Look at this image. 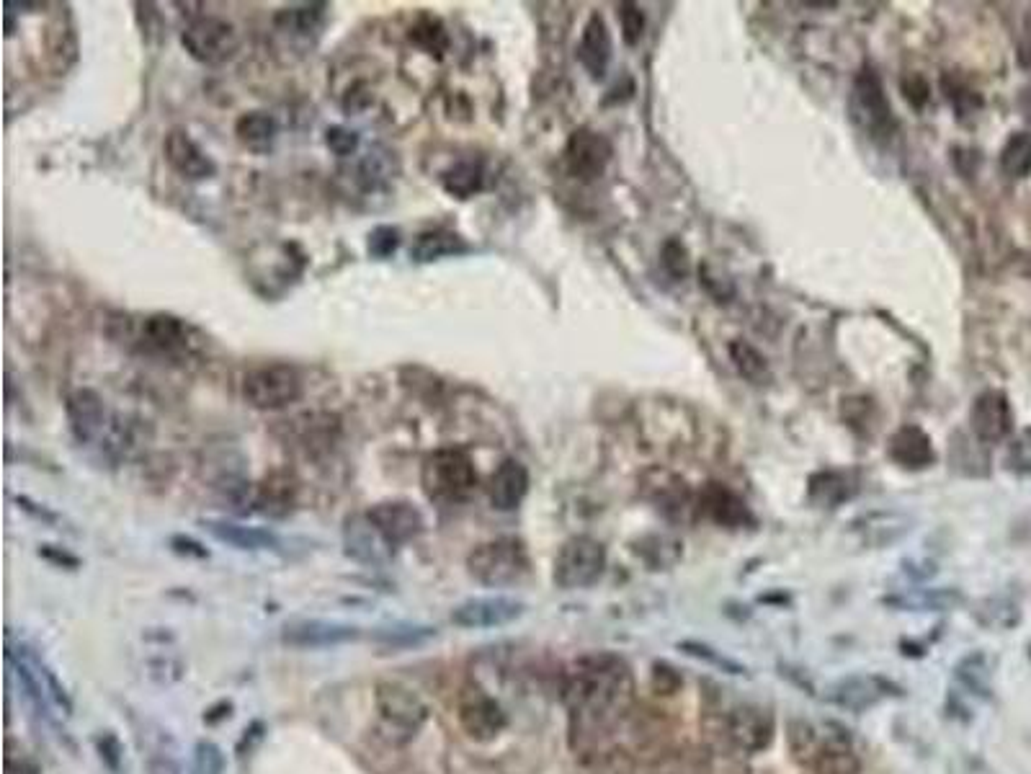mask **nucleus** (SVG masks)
<instances>
[{"instance_id":"f257e3e1","label":"nucleus","mask_w":1031,"mask_h":774,"mask_svg":"<svg viewBox=\"0 0 1031 774\" xmlns=\"http://www.w3.org/2000/svg\"><path fill=\"white\" fill-rule=\"evenodd\" d=\"M562 700L568 705L575 749L588 751L629 713L635 679L622 658L609 653L586 656L565 676Z\"/></svg>"},{"instance_id":"f03ea898","label":"nucleus","mask_w":1031,"mask_h":774,"mask_svg":"<svg viewBox=\"0 0 1031 774\" xmlns=\"http://www.w3.org/2000/svg\"><path fill=\"white\" fill-rule=\"evenodd\" d=\"M379 733L395 746L410 744L428 720V705L423 697L403 682H379L374 689Z\"/></svg>"},{"instance_id":"7ed1b4c3","label":"nucleus","mask_w":1031,"mask_h":774,"mask_svg":"<svg viewBox=\"0 0 1031 774\" xmlns=\"http://www.w3.org/2000/svg\"><path fill=\"white\" fill-rule=\"evenodd\" d=\"M421 486L428 501L452 506L464 501L477 486V473L464 449L441 447L423 460Z\"/></svg>"},{"instance_id":"20e7f679","label":"nucleus","mask_w":1031,"mask_h":774,"mask_svg":"<svg viewBox=\"0 0 1031 774\" xmlns=\"http://www.w3.org/2000/svg\"><path fill=\"white\" fill-rule=\"evenodd\" d=\"M529 568V553L519 537H498V540L482 542L467 558L470 576L477 584L493 586V589L519 584Z\"/></svg>"},{"instance_id":"39448f33","label":"nucleus","mask_w":1031,"mask_h":774,"mask_svg":"<svg viewBox=\"0 0 1031 774\" xmlns=\"http://www.w3.org/2000/svg\"><path fill=\"white\" fill-rule=\"evenodd\" d=\"M305 393L302 377L289 364H263L243 380V398L258 411H279L297 403Z\"/></svg>"},{"instance_id":"423d86ee","label":"nucleus","mask_w":1031,"mask_h":774,"mask_svg":"<svg viewBox=\"0 0 1031 774\" xmlns=\"http://www.w3.org/2000/svg\"><path fill=\"white\" fill-rule=\"evenodd\" d=\"M184 50L202 65H222L240 50L238 29L220 16H196L181 31Z\"/></svg>"},{"instance_id":"0eeeda50","label":"nucleus","mask_w":1031,"mask_h":774,"mask_svg":"<svg viewBox=\"0 0 1031 774\" xmlns=\"http://www.w3.org/2000/svg\"><path fill=\"white\" fill-rule=\"evenodd\" d=\"M606 550L593 537H570L555 560V584L560 589H588L604 576Z\"/></svg>"},{"instance_id":"6e6552de","label":"nucleus","mask_w":1031,"mask_h":774,"mask_svg":"<svg viewBox=\"0 0 1031 774\" xmlns=\"http://www.w3.org/2000/svg\"><path fill=\"white\" fill-rule=\"evenodd\" d=\"M851 119L859 124L867 135L882 137L890 135L892 129V106L887 101V93L882 88V80L872 70H861L851 88Z\"/></svg>"},{"instance_id":"1a4fd4ad","label":"nucleus","mask_w":1031,"mask_h":774,"mask_svg":"<svg viewBox=\"0 0 1031 774\" xmlns=\"http://www.w3.org/2000/svg\"><path fill=\"white\" fill-rule=\"evenodd\" d=\"M457 715L464 733L472 741L488 744L506 728V713L493 697L480 687H464L457 702Z\"/></svg>"},{"instance_id":"9d476101","label":"nucleus","mask_w":1031,"mask_h":774,"mask_svg":"<svg viewBox=\"0 0 1031 774\" xmlns=\"http://www.w3.org/2000/svg\"><path fill=\"white\" fill-rule=\"evenodd\" d=\"M611 142L601 132L588 127L575 129L565 145V166L570 176L580 181H596L606 173L611 163Z\"/></svg>"},{"instance_id":"9b49d317","label":"nucleus","mask_w":1031,"mask_h":774,"mask_svg":"<svg viewBox=\"0 0 1031 774\" xmlns=\"http://www.w3.org/2000/svg\"><path fill=\"white\" fill-rule=\"evenodd\" d=\"M970 426L977 442L998 444L1013 434L1011 400L1001 390H985L975 398L970 411Z\"/></svg>"},{"instance_id":"f8f14e48","label":"nucleus","mask_w":1031,"mask_h":774,"mask_svg":"<svg viewBox=\"0 0 1031 774\" xmlns=\"http://www.w3.org/2000/svg\"><path fill=\"white\" fill-rule=\"evenodd\" d=\"M343 545L348 558L359 560L364 566H387L395 555V547L382 537L367 514H354L346 519L343 527Z\"/></svg>"},{"instance_id":"ddd939ff","label":"nucleus","mask_w":1031,"mask_h":774,"mask_svg":"<svg viewBox=\"0 0 1031 774\" xmlns=\"http://www.w3.org/2000/svg\"><path fill=\"white\" fill-rule=\"evenodd\" d=\"M524 615V604L511 596H477L467 599L459 607H454L452 622L467 630H480V627H501L508 622L519 620Z\"/></svg>"},{"instance_id":"4468645a","label":"nucleus","mask_w":1031,"mask_h":774,"mask_svg":"<svg viewBox=\"0 0 1031 774\" xmlns=\"http://www.w3.org/2000/svg\"><path fill=\"white\" fill-rule=\"evenodd\" d=\"M367 516L392 547L415 540L426 527L421 511L408 501H379L367 511Z\"/></svg>"},{"instance_id":"2eb2a0df","label":"nucleus","mask_w":1031,"mask_h":774,"mask_svg":"<svg viewBox=\"0 0 1031 774\" xmlns=\"http://www.w3.org/2000/svg\"><path fill=\"white\" fill-rule=\"evenodd\" d=\"M165 160L186 181H207L217 173V163L199 148L186 129H171L165 137Z\"/></svg>"},{"instance_id":"dca6fc26","label":"nucleus","mask_w":1031,"mask_h":774,"mask_svg":"<svg viewBox=\"0 0 1031 774\" xmlns=\"http://www.w3.org/2000/svg\"><path fill=\"white\" fill-rule=\"evenodd\" d=\"M65 413H68L70 434L78 444H91L101 437L106 426L104 398L91 387H75L65 398Z\"/></svg>"},{"instance_id":"f3484780","label":"nucleus","mask_w":1031,"mask_h":774,"mask_svg":"<svg viewBox=\"0 0 1031 774\" xmlns=\"http://www.w3.org/2000/svg\"><path fill=\"white\" fill-rule=\"evenodd\" d=\"M771 733H774V720L763 707L740 705L727 718V736L735 749L745 754H758L766 749L771 744Z\"/></svg>"},{"instance_id":"a211bd4d","label":"nucleus","mask_w":1031,"mask_h":774,"mask_svg":"<svg viewBox=\"0 0 1031 774\" xmlns=\"http://www.w3.org/2000/svg\"><path fill=\"white\" fill-rule=\"evenodd\" d=\"M359 635V627L346 625V622L302 620L284 627L281 638H284V643L294 645V648H330V645L356 640Z\"/></svg>"},{"instance_id":"6ab92c4d","label":"nucleus","mask_w":1031,"mask_h":774,"mask_svg":"<svg viewBox=\"0 0 1031 774\" xmlns=\"http://www.w3.org/2000/svg\"><path fill=\"white\" fill-rule=\"evenodd\" d=\"M611 55H614V44H611L609 26H606V21L598 13H593L588 24L583 26V37H580L578 44L580 65L586 68V73L593 80H601L606 70H609Z\"/></svg>"},{"instance_id":"aec40b11","label":"nucleus","mask_w":1031,"mask_h":774,"mask_svg":"<svg viewBox=\"0 0 1031 774\" xmlns=\"http://www.w3.org/2000/svg\"><path fill=\"white\" fill-rule=\"evenodd\" d=\"M529 493V470L519 460H503L488 483L490 504L498 511L519 509Z\"/></svg>"},{"instance_id":"412c9836","label":"nucleus","mask_w":1031,"mask_h":774,"mask_svg":"<svg viewBox=\"0 0 1031 774\" xmlns=\"http://www.w3.org/2000/svg\"><path fill=\"white\" fill-rule=\"evenodd\" d=\"M890 457L903 467V470H926L934 465L936 452L928 434L918 426H903L890 437Z\"/></svg>"},{"instance_id":"4be33fe9","label":"nucleus","mask_w":1031,"mask_h":774,"mask_svg":"<svg viewBox=\"0 0 1031 774\" xmlns=\"http://www.w3.org/2000/svg\"><path fill=\"white\" fill-rule=\"evenodd\" d=\"M815 774H859V756L843 733H828L820 738L810 764Z\"/></svg>"},{"instance_id":"5701e85b","label":"nucleus","mask_w":1031,"mask_h":774,"mask_svg":"<svg viewBox=\"0 0 1031 774\" xmlns=\"http://www.w3.org/2000/svg\"><path fill=\"white\" fill-rule=\"evenodd\" d=\"M699 506H702L704 516H709L712 522L722 524V527H745L751 522L748 506L740 501V496H735L730 488L720 486V483H709L704 488Z\"/></svg>"},{"instance_id":"b1692460","label":"nucleus","mask_w":1031,"mask_h":774,"mask_svg":"<svg viewBox=\"0 0 1031 774\" xmlns=\"http://www.w3.org/2000/svg\"><path fill=\"white\" fill-rule=\"evenodd\" d=\"M204 529L214 540L238 547V550H274V547H279V537L271 529L245 527V524L230 522V519H207Z\"/></svg>"},{"instance_id":"393cba45","label":"nucleus","mask_w":1031,"mask_h":774,"mask_svg":"<svg viewBox=\"0 0 1031 774\" xmlns=\"http://www.w3.org/2000/svg\"><path fill=\"white\" fill-rule=\"evenodd\" d=\"M462 253H470V243L449 228L423 230L413 240V246H410V258L418 261V264H431V261H439V258L462 256Z\"/></svg>"},{"instance_id":"a878e982","label":"nucleus","mask_w":1031,"mask_h":774,"mask_svg":"<svg viewBox=\"0 0 1031 774\" xmlns=\"http://www.w3.org/2000/svg\"><path fill=\"white\" fill-rule=\"evenodd\" d=\"M142 338L147 341V346H153L160 354H173V351L186 349L189 326L171 313H155L145 320Z\"/></svg>"},{"instance_id":"bb28decb","label":"nucleus","mask_w":1031,"mask_h":774,"mask_svg":"<svg viewBox=\"0 0 1031 774\" xmlns=\"http://www.w3.org/2000/svg\"><path fill=\"white\" fill-rule=\"evenodd\" d=\"M887 695V687L879 679H872V676H851V679H843L836 687H830V700L838 702L843 707H851V710H867V707L877 705L882 697Z\"/></svg>"},{"instance_id":"cd10ccee","label":"nucleus","mask_w":1031,"mask_h":774,"mask_svg":"<svg viewBox=\"0 0 1031 774\" xmlns=\"http://www.w3.org/2000/svg\"><path fill=\"white\" fill-rule=\"evenodd\" d=\"M441 186L457 199H470L485 186V163L480 158H462L441 173Z\"/></svg>"},{"instance_id":"c85d7f7f","label":"nucleus","mask_w":1031,"mask_h":774,"mask_svg":"<svg viewBox=\"0 0 1031 774\" xmlns=\"http://www.w3.org/2000/svg\"><path fill=\"white\" fill-rule=\"evenodd\" d=\"M276 132H279V124H276V119L271 117L269 111H245L235 122L238 140L243 142L245 148L256 150V153H263V150H269L274 145Z\"/></svg>"},{"instance_id":"c756f323","label":"nucleus","mask_w":1031,"mask_h":774,"mask_svg":"<svg viewBox=\"0 0 1031 774\" xmlns=\"http://www.w3.org/2000/svg\"><path fill=\"white\" fill-rule=\"evenodd\" d=\"M395 153L385 148H372L359 163V181L364 184V189H382L392 181V173L397 171V160L392 158Z\"/></svg>"},{"instance_id":"7c9ffc66","label":"nucleus","mask_w":1031,"mask_h":774,"mask_svg":"<svg viewBox=\"0 0 1031 774\" xmlns=\"http://www.w3.org/2000/svg\"><path fill=\"white\" fill-rule=\"evenodd\" d=\"M730 357H733L735 369L753 385H763V382L771 380V369L766 357L756 346H751L748 341H733L730 344Z\"/></svg>"},{"instance_id":"2f4dec72","label":"nucleus","mask_w":1031,"mask_h":774,"mask_svg":"<svg viewBox=\"0 0 1031 774\" xmlns=\"http://www.w3.org/2000/svg\"><path fill=\"white\" fill-rule=\"evenodd\" d=\"M1001 168L1011 179H1026L1031 176V135L1016 132L1008 137L1001 150Z\"/></svg>"},{"instance_id":"473e14b6","label":"nucleus","mask_w":1031,"mask_h":774,"mask_svg":"<svg viewBox=\"0 0 1031 774\" xmlns=\"http://www.w3.org/2000/svg\"><path fill=\"white\" fill-rule=\"evenodd\" d=\"M328 6L325 3H305V6H292L276 16V26L289 34H310L318 29L325 19Z\"/></svg>"},{"instance_id":"72a5a7b5","label":"nucleus","mask_w":1031,"mask_h":774,"mask_svg":"<svg viewBox=\"0 0 1031 774\" xmlns=\"http://www.w3.org/2000/svg\"><path fill=\"white\" fill-rule=\"evenodd\" d=\"M851 488L838 473H820L810 480V498L820 506H836L846 501Z\"/></svg>"},{"instance_id":"f704fd0d","label":"nucleus","mask_w":1031,"mask_h":774,"mask_svg":"<svg viewBox=\"0 0 1031 774\" xmlns=\"http://www.w3.org/2000/svg\"><path fill=\"white\" fill-rule=\"evenodd\" d=\"M410 39H413L418 47L428 52V55H444L446 47H449V34L441 26L439 19H431V16H423L418 19V24L410 31Z\"/></svg>"},{"instance_id":"c9c22d12","label":"nucleus","mask_w":1031,"mask_h":774,"mask_svg":"<svg viewBox=\"0 0 1031 774\" xmlns=\"http://www.w3.org/2000/svg\"><path fill=\"white\" fill-rule=\"evenodd\" d=\"M256 504L261 506L263 514H287L292 509V488H289L287 480H266V486H261L258 491Z\"/></svg>"},{"instance_id":"e433bc0d","label":"nucleus","mask_w":1031,"mask_h":774,"mask_svg":"<svg viewBox=\"0 0 1031 774\" xmlns=\"http://www.w3.org/2000/svg\"><path fill=\"white\" fill-rule=\"evenodd\" d=\"M434 635L431 627H418V625H395V627H379L374 638L379 643L392 645V648H408V645H418L423 640H428Z\"/></svg>"},{"instance_id":"4c0bfd02","label":"nucleus","mask_w":1031,"mask_h":774,"mask_svg":"<svg viewBox=\"0 0 1031 774\" xmlns=\"http://www.w3.org/2000/svg\"><path fill=\"white\" fill-rule=\"evenodd\" d=\"M789 744H792L794 756H797L802 764H810L812 754H815V749H818L820 744V736L818 731H815V725L805 723V720H794V723L789 725Z\"/></svg>"},{"instance_id":"58836bf2","label":"nucleus","mask_w":1031,"mask_h":774,"mask_svg":"<svg viewBox=\"0 0 1031 774\" xmlns=\"http://www.w3.org/2000/svg\"><path fill=\"white\" fill-rule=\"evenodd\" d=\"M225 772V754L214 741H199L194 749V767L191 774H222Z\"/></svg>"},{"instance_id":"ea45409f","label":"nucleus","mask_w":1031,"mask_h":774,"mask_svg":"<svg viewBox=\"0 0 1031 774\" xmlns=\"http://www.w3.org/2000/svg\"><path fill=\"white\" fill-rule=\"evenodd\" d=\"M1006 465L1011 473L1031 478V429H1024L1019 437L1008 444Z\"/></svg>"},{"instance_id":"a19ab883","label":"nucleus","mask_w":1031,"mask_h":774,"mask_svg":"<svg viewBox=\"0 0 1031 774\" xmlns=\"http://www.w3.org/2000/svg\"><path fill=\"white\" fill-rule=\"evenodd\" d=\"M397 248H400V230L392 228V225H379V228L369 233L367 251L372 258L385 261V258L395 256Z\"/></svg>"},{"instance_id":"79ce46f5","label":"nucleus","mask_w":1031,"mask_h":774,"mask_svg":"<svg viewBox=\"0 0 1031 774\" xmlns=\"http://www.w3.org/2000/svg\"><path fill=\"white\" fill-rule=\"evenodd\" d=\"M959 679L975 692H988L990 687V671L985 656H970L959 664Z\"/></svg>"},{"instance_id":"37998d69","label":"nucleus","mask_w":1031,"mask_h":774,"mask_svg":"<svg viewBox=\"0 0 1031 774\" xmlns=\"http://www.w3.org/2000/svg\"><path fill=\"white\" fill-rule=\"evenodd\" d=\"M325 145L338 158H348V155H354L359 150V135H356L354 129L336 124V127H328V132H325Z\"/></svg>"},{"instance_id":"c03bdc74","label":"nucleus","mask_w":1031,"mask_h":774,"mask_svg":"<svg viewBox=\"0 0 1031 774\" xmlns=\"http://www.w3.org/2000/svg\"><path fill=\"white\" fill-rule=\"evenodd\" d=\"M619 21H622L624 42H640L642 31H645V13L640 11V6H635V3H624V6H619Z\"/></svg>"},{"instance_id":"a18cd8bd","label":"nucleus","mask_w":1031,"mask_h":774,"mask_svg":"<svg viewBox=\"0 0 1031 774\" xmlns=\"http://www.w3.org/2000/svg\"><path fill=\"white\" fill-rule=\"evenodd\" d=\"M686 651L691 653V656H699L704 658V661H709V664L714 666H722V669H730L733 674H743V666H738L735 661H730V658L720 656V653H714L712 648H707V645H699V643H684Z\"/></svg>"},{"instance_id":"49530a36","label":"nucleus","mask_w":1031,"mask_h":774,"mask_svg":"<svg viewBox=\"0 0 1031 774\" xmlns=\"http://www.w3.org/2000/svg\"><path fill=\"white\" fill-rule=\"evenodd\" d=\"M147 774H181V767H178L176 756L158 749L147 756Z\"/></svg>"},{"instance_id":"de8ad7c7","label":"nucleus","mask_w":1031,"mask_h":774,"mask_svg":"<svg viewBox=\"0 0 1031 774\" xmlns=\"http://www.w3.org/2000/svg\"><path fill=\"white\" fill-rule=\"evenodd\" d=\"M663 264L671 274L681 277L686 271V251L678 246V243H668V246L663 248Z\"/></svg>"},{"instance_id":"09e8293b","label":"nucleus","mask_w":1031,"mask_h":774,"mask_svg":"<svg viewBox=\"0 0 1031 774\" xmlns=\"http://www.w3.org/2000/svg\"><path fill=\"white\" fill-rule=\"evenodd\" d=\"M678 684H681V679L673 674L671 666H663V664L655 666V689H658V692H668V695H671Z\"/></svg>"},{"instance_id":"8fccbe9b","label":"nucleus","mask_w":1031,"mask_h":774,"mask_svg":"<svg viewBox=\"0 0 1031 774\" xmlns=\"http://www.w3.org/2000/svg\"><path fill=\"white\" fill-rule=\"evenodd\" d=\"M173 547H176L178 553H194L196 558H204V555H207V550H204L199 542L189 540V537H173Z\"/></svg>"}]
</instances>
